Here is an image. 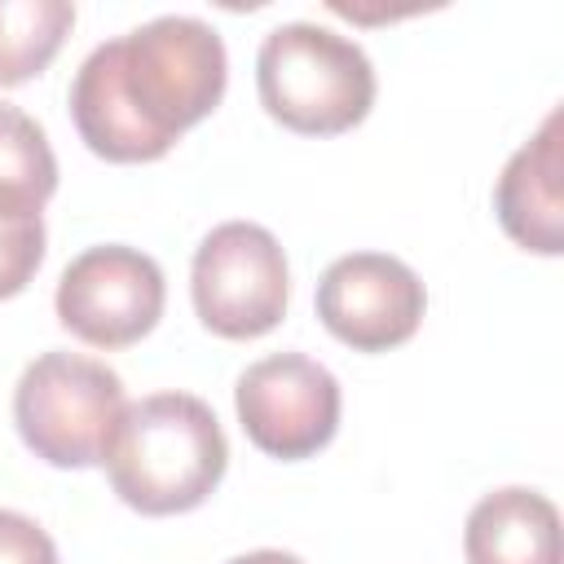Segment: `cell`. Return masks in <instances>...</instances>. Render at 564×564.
Here are the masks:
<instances>
[{
  "label": "cell",
  "mask_w": 564,
  "mask_h": 564,
  "mask_svg": "<svg viewBox=\"0 0 564 564\" xmlns=\"http://www.w3.org/2000/svg\"><path fill=\"white\" fill-rule=\"evenodd\" d=\"M225 79L229 57L220 31L189 13H163L97 44L79 62L70 119L93 154L150 163L220 106Z\"/></svg>",
  "instance_id": "1"
},
{
  "label": "cell",
  "mask_w": 564,
  "mask_h": 564,
  "mask_svg": "<svg viewBox=\"0 0 564 564\" xmlns=\"http://www.w3.org/2000/svg\"><path fill=\"white\" fill-rule=\"evenodd\" d=\"M101 467L119 502L141 516H176L203 507L225 467L229 441L216 410L194 392H150L123 405Z\"/></svg>",
  "instance_id": "2"
},
{
  "label": "cell",
  "mask_w": 564,
  "mask_h": 564,
  "mask_svg": "<svg viewBox=\"0 0 564 564\" xmlns=\"http://www.w3.org/2000/svg\"><path fill=\"white\" fill-rule=\"evenodd\" d=\"M260 106L291 132L335 137L375 106V66L366 48L322 22H282L256 53Z\"/></svg>",
  "instance_id": "3"
},
{
  "label": "cell",
  "mask_w": 564,
  "mask_h": 564,
  "mask_svg": "<svg viewBox=\"0 0 564 564\" xmlns=\"http://www.w3.org/2000/svg\"><path fill=\"white\" fill-rule=\"evenodd\" d=\"M123 379L84 352H40L13 388L22 445L48 467H93L123 414Z\"/></svg>",
  "instance_id": "4"
},
{
  "label": "cell",
  "mask_w": 564,
  "mask_h": 564,
  "mask_svg": "<svg viewBox=\"0 0 564 564\" xmlns=\"http://www.w3.org/2000/svg\"><path fill=\"white\" fill-rule=\"evenodd\" d=\"M189 295L198 322L220 339L269 335L286 317L291 269L282 242L256 220H225L198 247L189 264Z\"/></svg>",
  "instance_id": "5"
},
{
  "label": "cell",
  "mask_w": 564,
  "mask_h": 564,
  "mask_svg": "<svg viewBox=\"0 0 564 564\" xmlns=\"http://www.w3.org/2000/svg\"><path fill=\"white\" fill-rule=\"evenodd\" d=\"M167 282L154 256L128 242L79 251L57 278V322L93 348H128L163 317Z\"/></svg>",
  "instance_id": "6"
},
{
  "label": "cell",
  "mask_w": 564,
  "mask_h": 564,
  "mask_svg": "<svg viewBox=\"0 0 564 564\" xmlns=\"http://www.w3.org/2000/svg\"><path fill=\"white\" fill-rule=\"evenodd\" d=\"M234 410L247 441L282 463L308 458L339 432V379L308 352H269L238 375Z\"/></svg>",
  "instance_id": "7"
},
{
  "label": "cell",
  "mask_w": 564,
  "mask_h": 564,
  "mask_svg": "<svg viewBox=\"0 0 564 564\" xmlns=\"http://www.w3.org/2000/svg\"><path fill=\"white\" fill-rule=\"evenodd\" d=\"M427 308L423 278L388 251H348L317 278V317L352 352L405 344Z\"/></svg>",
  "instance_id": "8"
},
{
  "label": "cell",
  "mask_w": 564,
  "mask_h": 564,
  "mask_svg": "<svg viewBox=\"0 0 564 564\" xmlns=\"http://www.w3.org/2000/svg\"><path fill=\"white\" fill-rule=\"evenodd\" d=\"M560 106L542 128L507 159L494 185V212L507 238L533 256L564 251V145H560Z\"/></svg>",
  "instance_id": "9"
},
{
  "label": "cell",
  "mask_w": 564,
  "mask_h": 564,
  "mask_svg": "<svg viewBox=\"0 0 564 564\" xmlns=\"http://www.w3.org/2000/svg\"><path fill=\"white\" fill-rule=\"evenodd\" d=\"M467 564H560V511L529 485L485 494L463 524Z\"/></svg>",
  "instance_id": "10"
},
{
  "label": "cell",
  "mask_w": 564,
  "mask_h": 564,
  "mask_svg": "<svg viewBox=\"0 0 564 564\" xmlns=\"http://www.w3.org/2000/svg\"><path fill=\"white\" fill-rule=\"evenodd\" d=\"M57 189L48 132L13 101H0V220H40Z\"/></svg>",
  "instance_id": "11"
},
{
  "label": "cell",
  "mask_w": 564,
  "mask_h": 564,
  "mask_svg": "<svg viewBox=\"0 0 564 564\" xmlns=\"http://www.w3.org/2000/svg\"><path fill=\"white\" fill-rule=\"evenodd\" d=\"M75 26L70 0H0V88L40 75Z\"/></svg>",
  "instance_id": "12"
},
{
  "label": "cell",
  "mask_w": 564,
  "mask_h": 564,
  "mask_svg": "<svg viewBox=\"0 0 564 564\" xmlns=\"http://www.w3.org/2000/svg\"><path fill=\"white\" fill-rule=\"evenodd\" d=\"M44 264V220H0V300L26 291Z\"/></svg>",
  "instance_id": "13"
},
{
  "label": "cell",
  "mask_w": 564,
  "mask_h": 564,
  "mask_svg": "<svg viewBox=\"0 0 564 564\" xmlns=\"http://www.w3.org/2000/svg\"><path fill=\"white\" fill-rule=\"evenodd\" d=\"M0 564H57V546L44 524L0 507Z\"/></svg>",
  "instance_id": "14"
},
{
  "label": "cell",
  "mask_w": 564,
  "mask_h": 564,
  "mask_svg": "<svg viewBox=\"0 0 564 564\" xmlns=\"http://www.w3.org/2000/svg\"><path fill=\"white\" fill-rule=\"evenodd\" d=\"M229 564H304V560H300V555H291V551H278V546H260V551L234 555Z\"/></svg>",
  "instance_id": "15"
}]
</instances>
